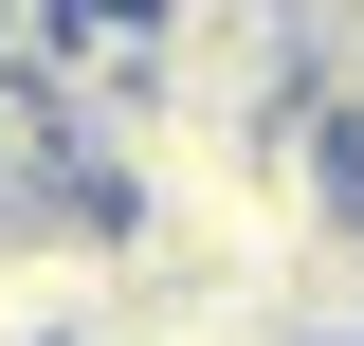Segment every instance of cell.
Listing matches in <instances>:
<instances>
[{
  "mask_svg": "<svg viewBox=\"0 0 364 346\" xmlns=\"http://www.w3.org/2000/svg\"><path fill=\"white\" fill-rule=\"evenodd\" d=\"M310 128L364 146V19H310Z\"/></svg>",
  "mask_w": 364,
  "mask_h": 346,
  "instance_id": "6da1fadb",
  "label": "cell"
}]
</instances>
